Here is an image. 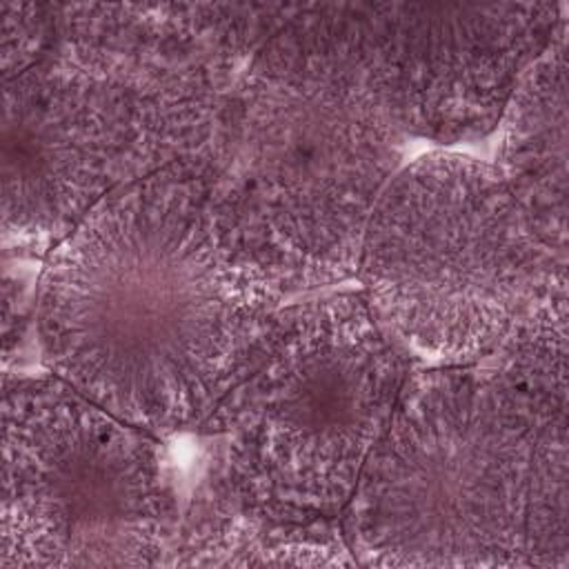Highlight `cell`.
<instances>
[{
  "label": "cell",
  "mask_w": 569,
  "mask_h": 569,
  "mask_svg": "<svg viewBox=\"0 0 569 569\" xmlns=\"http://www.w3.org/2000/svg\"><path fill=\"white\" fill-rule=\"evenodd\" d=\"M280 300L176 164L107 196L53 249L36 331L56 378L164 436L209 420Z\"/></svg>",
  "instance_id": "1"
},
{
  "label": "cell",
  "mask_w": 569,
  "mask_h": 569,
  "mask_svg": "<svg viewBox=\"0 0 569 569\" xmlns=\"http://www.w3.org/2000/svg\"><path fill=\"white\" fill-rule=\"evenodd\" d=\"M402 129L365 73L302 13L249 58L191 169L242 258L280 296L358 271Z\"/></svg>",
  "instance_id": "2"
},
{
  "label": "cell",
  "mask_w": 569,
  "mask_h": 569,
  "mask_svg": "<svg viewBox=\"0 0 569 569\" xmlns=\"http://www.w3.org/2000/svg\"><path fill=\"white\" fill-rule=\"evenodd\" d=\"M411 353L360 291L278 307L238 378L202 425L213 473L247 509L278 522H336L391 422Z\"/></svg>",
  "instance_id": "3"
},
{
  "label": "cell",
  "mask_w": 569,
  "mask_h": 569,
  "mask_svg": "<svg viewBox=\"0 0 569 569\" xmlns=\"http://www.w3.org/2000/svg\"><path fill=\"white\" fill-rule=\"evenodd\" d=\"M565 427L489 367L411 376L345 511L356 562L529 567L542 447Z\"/></svg>",
  "instance_id": "4"
},
{
  "label": "cell",
  "mask_w": 569,
  "mask_h": 569,
  "mask_svg": "<svg viewBox=\"0 0 569 569\" xmlns=\"http://www.w3.org/2000/svg\"><path fill=\"white\" fill-rule=\"evenodd\" d=\"M358 276L367 305L411 356L476 365L567 278V260L542 244L496 164L429 151L385 187Z\"/></svg>",
  "instance_id": "5"
},
{
  "label": "cell",
  "mask_w": 569,
  "mask_h": 569,
  "mask_svg": "<svg viewBox=\"0 0 569 569\" xmlns=\"http://www.w3.org/2000/svg\"><path fill=\"white\" fill-rule=\"evenodd\" d=\"M178 507L156 436L51 376H4L0 567L162 565Z\"/></svg>",
  "instance_id": "6"
},
{
  "label": "cell",
  "mask_w": 569,
  "mask_h": 569,
  "mask_svg": "<svg viewBox=\"0 0 569 569\" xmlns=\"http://www.w3.org/2000/svg\"><path fill=\"white\" fill-rule=\"evenodd\" d=\"M302 11L365 73L402 133L445 144L498 127L567 22L556 2H313Z\"/></svg>",
  "instance_id": "7"
},
{
  "label": "cell",
  "mask_w": 569,
  "mask_h": 569,
  "mask_svg": "<svg viewBox=\"0 0 569 569\" xmlns=\"http://www.w3.org/2000/svg\"><path fill=\"white\" fill-rule=\"evenodd\" d=\"M496 160L542 244L567 260V22L505 104Z\"/></svg>",
  "instance_id": "8"
},
{
  "label": "cell",
  "mask_w": 569,
  "mask_h": 569,
  "mask_svg": "<svg viewBox=\"0 0 569 569\" xmlns=\"http://www.w3.org/2000/svg\"><path fill=\"white\" fill-rule=\"evenodd\" d=\"M356 558L336 522H278L247 509L213 473L193 493L162 565L349 567Z\"/></svg>",
  "instance_id": "9"
},
{
  "label": "cell",
  "mask_w": 569,
  "mask_h": 569,
  "mask_svg": "<svg viewBox=\"0 0 569 569\" xmlns=\"http://www.w3.org/2000/svg\"><path fill=\"white\" fill-rule=\"evenodd\" d=\"M487 367L527 402L567 413V278L520 316Z\"/></svg>",
  "instance_id": "10"
},
{
  "label": "cell",
  "mask_w": 569,
  "mask_h": 569,
  "mask_svg": "<svg viewBox=\"0 0 569 569\" xmlns=\"http://www.w3.org/2000/svg\"><path fill=\"white\" fill-rule=\"evenodd\" d=\"M2 80L33 67L56 40V4L42 2H2Z\"/></svg>",
  "instance_id": "11"
},
{
  "label": "cell",
  "mask_w": 569,
  "mask_h": 569,
  "mask_svg": "<svg viewBox=\"0 0 569 569\" xmlns=\"http://www.w3.org/2000/svg\"><path fill=\"white\" fill-rule=\"evenodd\" d=\"M4 358L11 356L13 345L22 342L24 338V325L29 322V298L24 291V284L20 280H13L9 273H4Z\"/></svg>",
  "instance_id": "12"
}]
</instances>
